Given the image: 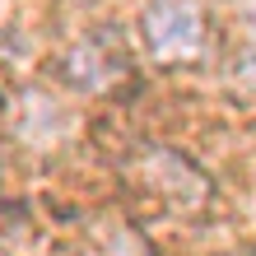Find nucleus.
<instances>
[{
	"mask_svg": "<svg viewBox=\"0 0 256 256\" xmlns=\"http://www.w3.org/2000/svg\"><path fill=\"white\" fill-rule=\"evenodd\" d=\"M98 256H149V247H144L135 233H116V238H112V242L102 247Z\"/></svg>",
	"mask_w": 256,
	"mask_h": 256,
	"instance_id": "3",
	"label": "nucleus"
},
{
	"mask_svg": "<svg viewBox=\"0 0 256 256\" xmlns=\"http://www.w3.org/2000/svg\"><path fill=\"white\" fill-rule=\"evenodd\" d=\"M61 74H66V84L88 88V94L116 84L126 74V52H122V42H116V33H94V38L74 42L66 52V61H61Z\"/></svg>",
	"mask_w": 256,
	"mask_h": 256,
	"instance_id": "2",
	"label": "nucleus"
},
{
	"mask_svg": "<svg viewBox=\"0 0 256 256\" xmlns=\"http://www.w3.org/2000/svg\"><path fill=\"white\" fill-rule=\"evenodd\" d=\"M140 33L154 61H196L205 47V10L200 0H149L140 14Z\"/></svg>",
	"mask_w": 256,
	"mask_h": 256,
	"instance_id": "1",
	"label": "nucleus"
},
{
	"mask_svg": "<svg viewBox=\"0 0 256 256\" xmlns=\"http://www.w3.org/2000/svg\"><path fill=\"white\" fill-rule=\"evenodd\" d=\"M247 28H252V38H256V0H247Z\"/></svg>",
	"mask_w": 256,
	"mask_h": 256,
	"instance_id": "4",
	"label": "nucleus"
}]
</instances>
